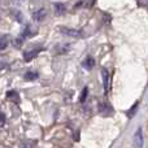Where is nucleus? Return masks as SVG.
Masks as SVG:
<instances>
[{
  "label": "nucleus",
  "mask_w": 148,
  "mask_h": 148,
  "mask_svg": "<svg viewBox=\"0 0 148 148\" xmlns=\"http://www.w3.org/2000/svg\"><path fill=\"white\" fill-rule=\"evenodd\" d=\"M55 10H56V13H59V14H61V13H64L65 10V5L64 4H55Z\"/></svg>",
  "instance_id": "obj_12"
},
{
  "label": "nucleus",
  "mask_w": 148,
  "mask_h": 148,
  "mask_svg": "<svg viewBox=\"0 0 148 148\" xmlns=\"http://www.w3.org/2000/svg\"><path fill=\"white\" fill-rule=\"evenodd\" d=\"M7 97H8V99H10L12 101H14V103H17L18 99H20V96H18V92H17V91H8V92H7Z\"/></svg>",
  "instance_id": "obj_9"
},
{
  "label": "nucleus",
  "mask_w": 148,
  "mask_h": 148,
  "mask_svg": "<svg viewBox=\"0 0 148 148\" xmlns=\"http://www.w3.org/2000/svg\"><path fill=\"white\" fill-rule=\"evenodd\" d=\"M42 49L43 48H38V49H33V51L25 52V53H23V60H25V61H31V60H33L34 57L42 51Z\"/></svg>",
  "instance_id": "obj_3"
},
{
  "label": "nucleus",
  "mask_w": 148,
  "mask_h": 148,
  "mask_svg": "<svg viewBox=\"0 0 148 148\" xmlns=\"http://www.w3.org/2000/svg\"><path fill=\"white\" fill-rule=\"evenodd\" d=\"M99 109H100V112L104 113V114L112 113V107H110L109 104H107V103H101V104L99 105Z\"/></svg>",
  "instance_id": "obj_5"
},
{
  "label": "nucleus",
  "mask_w": 148,
  "mask_h": 148,
  "mask_svg": "<svg viewBox=\"0 0 148 148\" xmlns=\"http://www.w3.org/2000/svg\"><path fill=\"white\" fill-rule=\"evenodd\" d=\"M134 146L135 148H143V133L142 129H138L134 134Z\"/></svg>",
  "instance_id": "obj_2"
},
{
  "label": "nucleus",
  "mask_w": 148,
  "mask_h": 148,
  "mask_svg": "<svg viewBox=\"0 0 148 148\" xmlns=\"http://www.w3.org/2000/svg\"><path fill=\"white\" fill-rule=\"evenodd\" d=\"M4 123H5V116L0 112V127H3V126H4Z\"/></svg>",
  "instance_id": "obj_14"
},
{
  "label": "nucleus",
  "mask_w": 148,
  "mask_h": 148,
  "mask_svg": "<svg viewBox=\"0 0 148 148\" xmlns=\"http://www.w3.org/2000/svg\"><path fill=\"white\" fill-rule=\"evenodd\" d=\"M46 13H47L46 9H39L38 12L34 13L33 17H34V20H35V21H42L44 17H46Z\"/></svg>",
  "instance_id": "obj_7"
},
{
  "label": "nucleus",
  "mask_w": 148,
  "mask_h": 148,
  "mask_svg": "<svg viewBox=\"0 0 148 148\" xmlns=\"http://www.w3.org/2000/svg\"><path fill=\"white\" fill-rule=\"evenodd\" d=\"M8 44H9V36L8 35L0 36V51H3V49L7 48Z\"/></svg>",
  "instance_id": "obj_6"
},
{
  "label": "nucleus",
  "mask_w": 148,
  "mask_h": 148,
  "mask_svg": "<svg viewBox=\"0 0 148 148\" xmlns=\"http://www.w3.org/2000/svg\"><path fill=\"white\" fill-rule=\"evenodd\" d=\"M83 66L84 68H86V69H92V68H94L95 66V60L94 59H92V57H86V60H84V61H83Z\"/></svg>",
  "instance_id": "obj_8"
},
{
  "label": "nucleus",
  "mask_w": 148,
  "mask_h": 148,
  "mask_svg": "<svg viewBox=\"0 0 148 148\" xmlns=\"http://www.w3.org/2000/svg\"><path fill=\"white\" fill-rule=\"evenodd\" d=\"M101 74H103V84H104V90L105 94H107L108 88H109V73H108L107 69H101Z\"/></svg>",
  "instance_id": "obj_4"
},
{
  "label": "nucleus",
  "mask_w": 148,
  "mask_h": 148,
  "mask_svg": "<svg viewBox=\"0 0 148 148\" xmlns=\"http://www.w3.org/2000/svg\"><path fill=\"white\" fill-rule=\"evenodd\" d=\"M87 95H88V88H87V87H84V88L82 90V94H81V97H79V101H81V103L86 101Z\"/></svg>",
  "instance_id": "obj_11"
},
{
  "label": "nucleus",
  "mask_w": 148,
  "mask_h": 148,
  "mask_svg": "<svg viewBox=\"0 0 148 148\" xmlns=\"http://www.w3.org/2000/svg\"><path fill=\"white\" fill-rule=\"evenodd\" d=\"M38 78V74L36 73H33V72H27L25 74V79L26 81H34V79Z\"/></svg>",
  "instance_id": "obj_10"
},
{
  "label": "nucleus",
  "mask_w": 148,
  "mask_h": 148,
  "mask_svg": "<svg viewBox=\"0 0 148 148\" xmlns=\"http://www.w3.org/2000/svg\"><path fill=\"white\" fill-rule=\"evenodd\" d=\"M136 109H138V103H135V104H134L133 107L130 108V110H129V112H127V117H129V118H130V117H133V116L135 114Z\"/></svg>",
  "instance_id": "obj_13"
},
{
  "label": "nucleus",
  "mask_w": 148,
  "mask_h": 148,
  "mask_svg": "<svg viewBox=\"0 0 148 148\" xmlns=\"http://www.w3.org/2000/svg\"><path fill=\"white\" fill-rule=\"evenodd\" d=\"M138 3L142 7H148V0H138Z\"/></svg>",
  "instance_id": "obj_15"
},
{
  "label": "nucleus",
  "mask_w": 148,
  "mask_h": 148,
  "mask_svg": "<svg viewBox=\"0 0 148 148\" xmlns=\"http://www.w3.org/2000/svg\"><path fill=\"white\" fill-rule=\"evenodd\" d=\"M60 33L64 34V35H66V36H69V38H81L82 36L81 30L69 29V27H65V26H61V27H60Z\"/></svg>",
  "instance_id": "obj_1"
}]
</instances>
